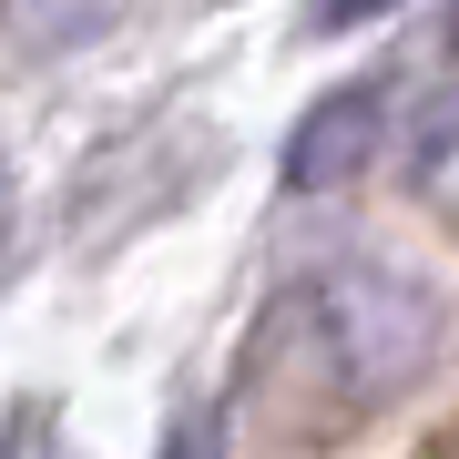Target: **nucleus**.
<instances>
[{
	"instance_id": "1",
	"label": "nucleus",
	"mask_w": 459,
	"mask_h": 459,
	"mask_svg": "<svg viewBox=\"0 0 459 459\" xmlns=\"http://www.w3.org/2000/svg\"><path fill=\"white\" fill-rule=\"evenodd\" d=\"M307 316H316L327 388L358 398V409L419 388L429 358H439V337H449V307L409 276V265H327L316 296H307Z\"/></svg>"
},
{
	"instance_id": "2",
	"label": "nucleus",
	"mask_w": 459,
	"mask_h": 459,
	"mask_svg": "<svg viewBox=\"0 0 459 459\" xmlns=\"http://www.w3.org/2000/svg\"><path fill=\"white\" fill-rule=\"evenodd\" d=\"M388 123H398V82H388V72L337 82L327 102H307V123L286 133V184H296V195H327V184H347L358 164H377Z\"/></svg>"
},
{
	"instance_id": "3",
	"label": "nucleus",
	"mask_w": 459,
	"mask_h": 459,
	"mask_svg": "<svg viewBox=\"0 0 459 459\" xmlns=\"http://www.w3.org/2000/svg\"><path fill=\"white\" fill-rule=\"evenodd\" d=\"M164 459H225V419H184L164 439Z\"/></svg>"
},
{
	"instance_id": "4",
	"label": "nucleus",
	"mask_w": 459,
	"mask_h": 459,
	"mask_svg": "<svg viewBox=\"0 0 459 459\" xmlns=\"http://www.w3.org/2000/svg\"><path fill=\"white\" fill-rule=\"evenodd\" d=\"M0 459H62L51 419H31V409H21V419H11V439H0Z\"/></svg>"
},
{
	"instance_id": "5",
	"label": "nucleus",
	"mask_w": 459,
	"mask_h": 459,
	"mask_svg": "<svg viewBox=\"0 0 459 459\" xmlns=\"http://www.w3.org/2000/svg\"><path fill=\"white\" fill-rule=\"evenodd\" d=\"M368 11H388V0H316V31H358Z\"/></svg>"
}]
</instances>
